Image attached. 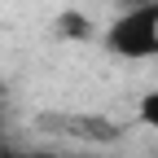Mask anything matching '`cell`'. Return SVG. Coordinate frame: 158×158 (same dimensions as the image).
I'll return each instance as SVG.
<instances>
[{"label":"cell","instance_id":"2","mask_svg":"<svg viewBox=\"0 0 158 158\" xmlns=\"http://www.w3.org/2000/svg\"><path fill=\"white\" fill-rule=\"evenodd\" d=\"M136 118H141V123H145V127L158 136V84H154V88L141 97V101H136Z\"/></svg>","mask_w":158,"mask_h":158},{"label":"cell","instance_id":"1","mask_svg":"<svg viewBox=\"0 0 158 158\" xmlns=\"http://www.w3.org/2000/svg\"><path fill=\"white\" fill-rule=\"evenodd\" d=\"M106 53L123 57V62H149L158 57V0L149 5H127L101 35Z\"/></svg>","mask_w":158,"mask_h":158},{"label":"cell","instance_id":"5","mask_svg":"<svg viewBox=\"0 0 158 158\" xmlns=\"http://www.w3.org/2000/svg\"><path fill=\"white\" fill-rule=\"evenodd\" d=\"M62 158H106V154H92V149H75V154H62Z\"/></svg>","mask_w":158,"mask_h":158},{"label":"cell","instance_id":"3","mask_svg":"<svg viewBox=\"0 0 158 158\" xmlns=\"http://www.w3.org/2000/svg\"><path fill=\"white\" fill-rule=\"evenodd\" d=\"M57 31H62V35H79V40H84V35H92L88 18H84V13H75V9H66L62 18H57Z\"/></svg>","mask_w":158,"mask_h":158},{"label":"cell","instance_id":"4","mask_svg":"<svg viewBox=\"0 0 158 158\" xmlns=\"http://www.w3.org/2000/svg\"><path fill=\"white\" fill-rule=\"evenodd\" d=\"M0 158H62L57 149H18V145H0Z\"/></svg>","mask_w":158,"mask_h":158},{"label":"cell","instance_id":"6","mask_svg":"<svg viewBox=\"0 0 158 158\" xmlns=\"http://www.w3.org/2000/svg\"><path fill=\"white\" fill-rule=\"evenodd\" d=\"M5 101H9V92H5V84H0V114H5Z\"/></svg>","mask_w":158,"mask_h":158}]
</instances>
